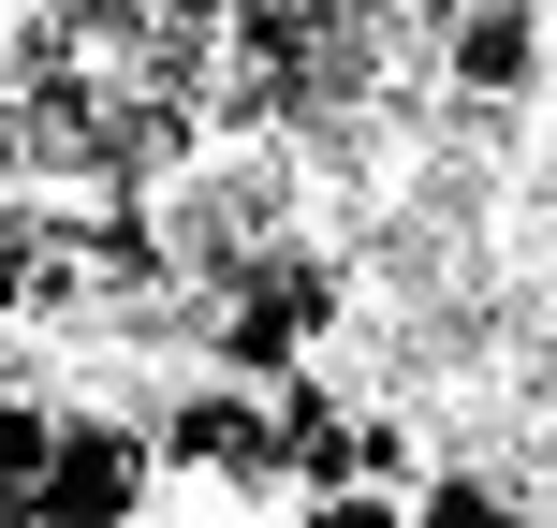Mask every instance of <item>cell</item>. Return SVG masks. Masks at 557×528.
I'll use <instances>...</instances> for the list:
<instances>
[{
    "mask_svg": "<svg viewBox=\"0 0 557 528\" xmlns=\"http://www.w3.org/2000/svg\"><path fill=\"white\" fill-rule=\"evenodd\" d=\"M162 500H176L162 426H147L133 396H74V412H59L45 484L15 500V528H162Z\"/></svg>",
    "mask_w": 557,
    "mask_h": 528,
    "instance_id": "6da1fadb",
    "label": "cell"
},
{
    "mask_svg": "<svg viewBox=\"0 0 557 528\" xmlns=\"http://www.w3.org/2000/svg\"><path fill=\"white\" fill-rule=\"evenodd\" d=\"M557 74V0H455L441 15V88L455 103H529V88Z\"/></svg>",
    "mask_w": 557,
    "mask_h": 528,
    "instance_id": "7a4b0ae2",
    "label": "cell"
},
{
    "mask_svg": "<svg viewBox=\"0 0 557 528\" xmlns=\"http://www.w3.org/2000/svg\"><path fill=\"white\" fill-rule=\"evenodd\" d=\"M425 528H557L529 484H499V470H441L425 484Z\"/></svg>",
    "mask_w": 557,
    "mask_h": 528,
    "instance_id": "3957f363",
    "label": "cell"
}]
</instances>
